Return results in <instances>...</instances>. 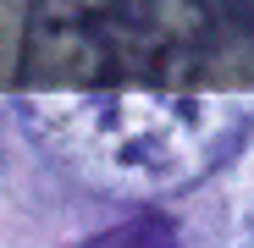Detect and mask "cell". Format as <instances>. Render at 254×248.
I'll use <instances>...</instances> for the list:
<instances>
[{
	"label": "cell",
	"instance_id": "obj_2",
	"mask_svg": "<svg viewBox=\"0 0 254 248\" xmlns=\"http://www.w3.org/2000/svg\"><path fill=\"white\" fill-rule=\"evenodd\" d=\"M210 45V17L199 0H39L28 61L50 77L89 72L127 77L138 66H172Z\"/></svg>",
	"mask_w": 254,
	"mask_h": 248
},
{
	"label": "cell",
	"instance_id": "obj_1",
	"mask_svg": "<svg viewBox=\"0 0 254 248\" xmlns=\"http://www.w3.org/2000/svg\"><path fill=\"white\" fill-rule=\"evenodd\" d=\"M22 127L45 144L61 165L100 188L144 193L204 177L227 144L243 133L210 99H172V94H83V99H22Z\"/></svg>",
	"mask_w": 254,
	"mask_h": 248
},
{
	"label": "cell",
	"instance_id": "obj_3",
	"mask_svg": "<svg viewBox=\"0 0 254 248\" xmlns=\"http://www.w3.org/2000/svg\"><path fill=\"white\" fill-rule=\"evenodd\" d=\"M94 243H172V226L166 221H138V226H116V232H105Z\"/></svg>",
	"mask_w": 254,
	"mask_h": 248
},
{
	"label": "cell",
	"instance_id": "obj_4",
	"mask_svg": "<svg viewBox=\"0 0 254 248\" xmlns=\"http://www.w3.org/2000/svg\"><path fill=\"white\" fill-rule=\"evenodd\" d=\"M227 17H238L243 28H254V0H227Z\"/></svg>",
	"mask_w": 254,
	"mask_h": 248
}]
</instances>
